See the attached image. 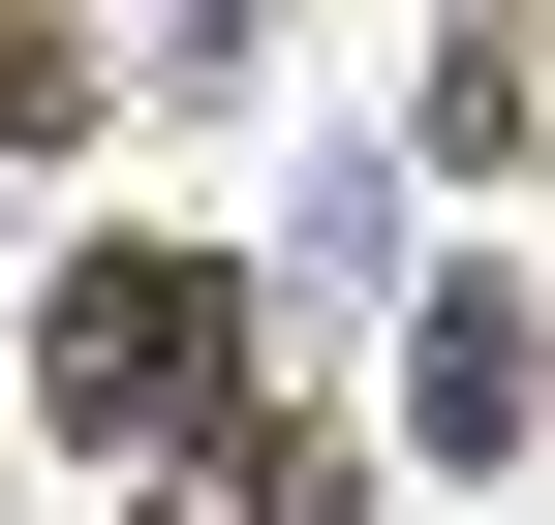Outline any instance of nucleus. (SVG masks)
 Returning a JSON list of instances; mask_svg holds the SVG:
<instances>
[{"instance_id": "2", "label": "nucleus", "mask_w": 555, "mask_h": 525, "mask_svg": "<svg viewBox=\"0 0 555 525\" xmlns=\"http://www.w3.org/2000/svg\"><path fill=\"white\" fill-rule=\"evenodd\" d=\"M401 402H433V464H494V433H525V309H494V279H433V341H401Z\"/></svg>"}, {"instance_id": "1", "label": "nucleus", "mask_w": 555, "mask_h": 525, "mask_svg": "<svg viewBox=\"0 0 555 525\" xmlns=\"http://www.w3.org/2000/svg\"><path fill=\"white\" fill-rule=\"evenodd\" d=\"M247 402V279L217 247H93L62 279V433H217Z\"/></svg>"}]
</instances>
